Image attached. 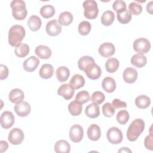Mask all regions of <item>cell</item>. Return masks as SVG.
<instances>
[{"label":"cell","mask_w":153,"mask_h":153,"mask_svg":"<svg viewBox=\"0 0 153 153\" xmlns=\"http://www.w3.org/2000/svg\"><path fill=\"white\" fill-rule=\"evenodd\" d=\"M145 128V122L140 118H137L133 121L127 130V137L130 142L137 140Z\"/></svg>","instance_id":"6da1fadb"},{"label":"cell","mask_w":153,"mask_h":153,"mask_svg":"<svg viewBox=\"0 0 153 153\" xmlns=\"http://www.w3.org/2000/svg\"><path fill=\"white\" fill-rule=\"evenodd\" d=\"M25 28L19 25L13 26L8 32V43L13 47H17L21 44L22 41L25 36Z\"/></svg>","instance_id":"7a4b0ae2"},{"label":"cell","mask_w":153,"mask_h":153,"mask_svg":"<svg viewBox=\"0 0 153 153\" xmlns=\"http://www.w3.org/2000/svg\"><path fill=\"white\" fill-rule=\"evenodd\" d=\"M11 8L13 17L17 20L25 19L27 14L25 2L22 0H14L11 1Z\"/></svg>","instance_id":"3957f363"},{"label":"cell","mask_w":153,"mask_h":153,"mask_svg":"<svg viewBox=\"0 0 153 153\" xmlns=\"http://www.w3.org/2000/svg\"><path fill=\"white\" fill-rule=\"evenodd\" d=\"M82 7L84 9V15L88 19H94L97 17L99 9L97 2L94 0H87L84 1Z\"/></svg>","instance_id":"277c9868"},{"label":"cell","mask_w":153,"mask_h":153,"mask_svg":"<svg viewBox=\"0 0 153 153\" xmlns=\"http://www.w3.org/2000/svg\"><path fill=\"white\" fill-rule=\"evenodd\" d=\"M133 49L138 54H145L148 53L151 48V43L149 41L144 38L136 39L133 44Z\"/></svg>","instance_id":"5b68a950"},{"label":"cell","mask_w":153,"mask_h":153,"mask_svg":"<svg viewBox=\"0 0 153 153\" xmlns=\"http://www.w3.org/2000/svg\"><path fill=\"white\" fill-rule=\"evenodd\" d=\"M106 137L111 143L114 145L120 143L123 139L122 131L116 127H112L108 130Z\"/></svg>","instance_id":"8992f818"},{"label":"cell","mask_w":153,"mask_h":153,"mask_svg":"<svg viewBox=\"0 0 153 153\" xmlns=\"http://www.w3.org/2000/svg\"><path fill=\"white\" fill-rule=\"evenodd\" d=\"M24 137V133L21 129L19 128H14L10 131L8 139L10 143L17 145L20 144L23 142Z\"/></svg>","instance_id":"52a82bcc"},{"label":"cell","mask_w":153,"mask_h":153,"mask_svg":"<svg viewBox=\"0 0 153 153\" xmlns=\"http://www.w3.org/2000/svg\"><path fill=\"white\" fill-rule=\"evenodd\" d=\"M84 136V131L82 127L78 125L75 124L72 126L69 131V137L71 141L78 143L81 141Z\"/></svg>","instance_id":"ba28073f"},{"label":"cell","mask_w":153,"mask_h":153,"mask_svg":"<svg viewBox=\"0 0 153 153\" xmlns=\"http://www.w3.org/2000/svg\"><path fill=\"white\" fill-rule=\"evenodd\" d=\"M87 77L91 79H97L100 78L102 73L100 68L95 63L89 65L84 71Z\"/></svg>","instance_id":"9c48e42d"},{"label":"cell","mask_w":153,"mask_h":153,"mask_svg":"<svg viewBox=\"0 0 153 153\" xmlns=\"http://www.w3.org/2000/svg\"><path fill=\"white\" fill-rule=\"evenodd\" d=\"M14 117L10 111H4L1 115V126L5 129L11 128L14 123Z\"/></svg>","instance_id":"30bf717a"},{"label":"cell","mask_w":153,"mask_h":153,"mask_svg":"<svg viewBox=\"0 0 153 153\" xmlns=\"http://www.w3.org/2000/svg\"><path fill=\"white\" fill-rule=\"evenodd\" d=\"M45 30L48 35L50 36H54L58 35L62 30L61 25L57 20H51L47 23Z\"/></svg>","instance_id":"8fae6325"},{"label":"cell","mask_w":153,"mask_h":153,"mask_svg":"<svg viewBox=\"0 0 153 153\" xmlns=\"http://www.w3.org/2000/svg\"><path fill=\"white\" fill-rule=\"evenodd\" d=\"M98 51L100 56L103 57L108 58L110 57L115 53V48L112 43L104 42L100 45Z\"/></svg>","instance_id":"7c38bea8"},{"label":"cell","mask_w":153,"mask_h":153,"mask_svg":"<svg viewBox=\"0 0 153 153\" xmlns=\"http://www.w3.org/2000/svg\"><path fill=\"white\" fill-rule=\"evenodd\" d=\"M74 89L69 84H64L57 90V94L66 100L71 99L74 95Z\"/></svg>","instance_id":"4fadbf2b"},{"label":"cell","mask_w":153,"mask_h":153,"mask_svg":"<svg viewBox=\"0 0 153 153\" xmlns=\"http://www.w3.org/2000/svg\"><path fill=\"white\" fill-rule=\"evenodd\" d=\"M14 109L17 115L22 117L27 116L31 111L30 106L27 102H22L16 104Z\"/></svg>","instance_id":"5bb4252c"},{"label":"cell","mask_w":153,"mask_h":153,"mask_svg":"<svg viewBox=\"0 0 153 153\" xmlns=\"http://www.w3.org/2000/svg\"><path fill=\"white\" fill-rule=\"evenodd\" d=\"M39 64V60L35 56H30L23 63L24 69L28 72H32L36 70Z\"/></svg>","instance_id":"9a60e30c"},{"label":"cell","mask_w":153,"mask_h":153,"mask_svg":"<svg viewBox=\"0 0 153 153\" xmlns=\"http://www.w3.org/2000/svg\"><path fill=\"white\" fill-rule=\"evenodd\" d=\"M137 71L131 67L127 68L123 72V77L124 81L128 84L133 83L136 81L137 78Z\"/></svg>","instance_id":"2e32d148"},{"label":"cell","mask_w":153,"mask_h":153,"mask_svg":"<svg viewBox=\"0 0 153 153\" xmlns=\"http://www.w3.org/2000/svg\"><path fill=\"white\" fill-rule=\"evenodd\" d=\"M25 97L23 91L19 88H14L9 93L8 99L13 103L18 104L23 102Z\"/></svg>","instance_id":"e0dca14e"},{"label":"cell","mask_w":153,"mask_h":153,"mask_svg":"<svg viewBox=\"0 0 153 153\" xmlns=\"http://www.w3.org/2000/svg\"><path fill=\"white\" fill-rule=\"evenodd\" d=\"M87 134L89 139L93 141H96L100 137L101 130L99 126L93 124L88 127Z\"/></svg>","instance_id":"ac0fdd59"},{"label":"cell","mask_w":153,"mask_h":153,"mask_svg":"<svg viewBox=\"0 0 153 153\" xmlns=\"http://www.w3.org/2000/svg\"><path fill=\"white\" fill-rule=\"evenodd\" d=\"M35 53L36 55L40 59H47L51 56V50L50 48L45 45H40L36 47Z\"/></svg>","instance_id":"d6986e66"},{"label":"cell","mask_w":153,"mask_h":153,"mask_svg":"<svg viewBox=\"0 0 153 153\" xmlns=\"http://www.w3.org/2000/svg\"><path fill=\"white\" fill-rule=\"evenodd\" d=\"M54 74V68L51 64L45 63L41 67L39 71V75L43 79L50 78Z\"/></svg>","instance_id":"ffe728a7"},{"label":"cell","mask_w":153,"mask_h":153,"mask_svg":"<svg viewBox=\"0 0 153 153\" xmlns=\"http://www.w3.org/2000/svg\"><path fill=\"white\" fill-rule=\"evenodd\" d=\"M102 86L103 90L107 93H112L116 88V82L114 78L107 76L103 79Z\"/></svg>","instance_id":"44dd1931"},{"label":"cell","mask_w":153,"mask_h":153,"mask_svg":"<svg viewBox=\"0 0 153 153\" xmlns=\"http://www.w3.org/2000/svg\"><path fill=\"white\" fill-rule=\"evenodd\" d=\"M54 151L57 153H69L71 146L66 140H59L54 145Z\"/></svg>","instance_id":"7402d4cb"},{"label":"cell","mask_w":153,"mask_h":153,"mask_svg":"<svg viewBox=\"0 0 153 153\" xmlns=\"http://www.w3.org/2000/svg\"><path fill=\"white\" fill-rule=\"evenodd\" d=\"M85 115L90 118H95L99 116L100 110L99 106L96 103H91L88 105L85 110Z\"/></svg>","instance_id":"603a6c76"},{"label":"cell","mask_w":153,"mask_h":153,"mask_svg":"<svg viewBox=\"0 0 153 153\" xmlns=\"http://www.w3.org/2000/svg\"><path fill=\"white\" fill-rule=\"evenodd\" d=\"M146 57L143 54H136L131 58V63L138 68L143 67L146 64Z\"/></svg>","instance_id":"cb8c5ba5"},{"label":"cell","mask_w":153,"mask_h":153,"mask_svg":"<svg viewBox=\"0 0 153 153\" xmlns=\"http://www.w3.org/2000/svg\"><path fill=\"white\" fill-rule=\"evenodd\" d=\"M56 78L60 82H65L70 75V71L66 66H60L58 68L56 72Z\"/></svg>","instance_id":"d4e9b609"},{"label":"cell","mask_w":153,"mask_h":153,"mask_svg":"<svg viewBox=\"0 0 153 153\" xmlns=\"http://www.w3.org/2000/svg\"><path fill=\"white\" fill-rule=\"evenodd\" d=\"M41 19L36 15L31 16L27 20V26L32 31L38 30L41 26Z\"/></svg>","instance_id":"484cf974"},{"label":"cell","mask_w":153,"mask_h":153,"mask_svg":"<svg viewBox=\"0 0 153 153\" xmlns=\"http://www.w3.org/2000/svg\"><path fill=\"white\" fill-rule=\"evenodd\" d=\"M69 84L74 88V90H77L84 85L85 79L81 75L75 74L71 79Z\"/></svg>","instance_id":"4316f807"},{"label":"cell","mask_w":153,"mask_h":153,"mask_svg":"<svg viewBox=\"0 0 153 153\" xmlns=\"http://www.w3.org/2000/svg\"><path fill=\"white\" fill-rule=\"evenodd\" d=\"M82 104L76 100L71 102L68 105V110L70 114L73 116H78L80 115L82 109Z\"/></svg>","instance_id":"83f0119b"},{"label":"cell","mask_w":153,"mask_h":153,"mask_svg":"<svg viewBox=\"0 0 153 153\" xmlns=\"http://www.w3.org/2000/svg\"><path fill=\"white\" fill-rule=\"evenodd\" d=\"M115 19V14L113 11L107 10L105 11L101 16V23L104 26H110L112 24Z\"/></svg>","instance_id":"f1b7e54d"},{"label":"cell","mask_w":153,"mask_h":153,"mask_svg":"<svg viewBox=\"0 0 153 153\" xmlns=\"http://www.w3.org/2000/svg\"><path fill=\"white\" fill-rule=\"evenodd\" d=\"M151 104L150 98L145 95H140L135 99L136 106L140 109L147 108Z\"/></svg>","instance_id":"f546056e"},{"label":"cell","mask_w":153,"mask_h":153,"mask_svg":"<svg viewBox=\"0 0 153 153\" xmlns=\"http://www.w3.org/2000/svg\"><path fill=\"white\" fill-rule=\"evenodd\" d=\"M58 22L61 25L68 26L73 22V16L70 12H62L59 16Z\"/></svg>","instance_id":"4dcf8cb0"},{"label":"cell","mask_w":153,"mask_h":153,"mask_svg":"<svg viewBox=\"0 0 153 153\" xmlns=\"http://www.w3.org/2000/svg\"><path fill=\"white\" fill-rule=\"evenodd\" d=\"M119 61L115 58H109L105 63V68L107 72L114 73L117 71L119 67Z\"/></svg>","instance_id":"1f68e13d"},{"label":"cell","mask_w":153,"mask_h":153,"mask_svg":"<svg viewBox=\"0 0 153 153\" xmlns=\"http://www.w3.org/2000/svg\"><path fill=\"white\" fill-rule=\"evenodd\" d=\"M29 47L27 44L21 43L16 47L14 53L17 56L22 58L26 57L29 54Z\"/></svg>","instance_id":"d6a6232c"},{"label":"cell","mask_w":153,"mask_h":153,"mask_svg":"<svg viewBox=\"0 0 153 153\" xmlns=\"http://www.w3.org/2000/svg\"><path fill=\"white\" fill-rule=\"evenodd\" d=\"M94 60L92 57L88 56H84L81 57L78 62V66L79 69L82 71H84L85 68L90 64L94 63Z\"/></svg>","instance_id":"836d02e7"},{"label":"cell","mask_w":153,"mask_h":153,"mask_svg":"<svg viewBox=\"0 0 153 153\" xmlns=\"http://www.w3.org/2000/svg\"><path fill=\"white\" fill-rule=\"evenodd\" d=\"M40 14L45 19H49L55 14V8L53 5H45L40 9Z\"/></svg>","instance_id":"e575fe53"},{"label":"cell","mask_w":153,"mask_h":153,"mask_svg":"<svg viewBox=\"0 0 153 153\" xmlns=\"http://www.w3.org/2000/svg\"><path fill=\"white\" fill-rule=\"evenodd\" d=\"M118 21L121 24H127L129 23L131 20V14L130 13L128 10H126L125 11L117 13V15Z\"/></svg>","instance_id":"d590c367"},{"label":"cell","mask_w":153,"mask_h":153,"mask_svg":"<svg viewBox=\"0 0 153 153\" xmlns=\"http://www.w3.org/2000/svg\"><path fill=\"white\" fill-rule=\"evenodd\" d=\"M91 29V25L90 23L88 21L81 22L79 24L78 27V30L79 34L83 36L87 35L90 33Z\"/></svg>","instance_id":"8d00e7d4"},{"label":"cell","mask_w":153,"mask_h":153,"mask_svg":"<svg viewBox=\"0 0 153 153\" xmlns=\"http://www.w3.org/2000/svg\"><path fill=\"white\" fill-rule=\"evenodd\" d=\"M130 115L128 112L126 110L120 111L116 116L117 122L120 124H126L128 121Z\"/></svg>","instance_id":"74e56055"},{"label":"cell","mask_w":153,"mask_h":153,"mask_svg":"<svg viewBox=\"0 0 153 153\" xmlns=\"http://www.w3.org/2000/svg\"><path fill=\"white\" fill-rule=\"evenodd\" d=\"M90 99V94L88 92L85 90H82L78 92L76 94V96L75 97V100L79 102L81 104L85 103L86 102H88Z\"/></svg>","instance_id":"f35d334b"},{"label":"cell","mask_w":153,"mask_h":153,"mask_svg":"<svg viewBox=\"0 0 153 153\" xmlns=\"http://www.w3.org/2000/svg\"><path fill=\"white\" fill-rule=\"evenodd\" d=\"M128 11L131 14L137 16L142 13V7L140 4L132 2L128 5Z\"/></svg>","instance_id":"ab89813d"},{"label":"cell","mask_w":153,"mask_h":153,"mask_svg":"<svg viewBox=\"0 0 153 153\" xmlns=\"http://www.w3.org/2000/svg\"><path fill=\"white\" fill-rule=\"evenodd\" d=\"M102 112L105 117H111L115 113V109L111 103L107 102L102 106Z\"/></svg>","instance_id":"60d3db41"},{"label":"cell","mask_w":153,"mask_h":153,"mask_svg":"<svg viewBox=\"0 0 153 153\" xmlns=\"http://www.w3.org/2000/svg\"><path fill=\"white\" fill-rule=\"evenodd\" d=\"M105 99V96L102 92L95 91L93 93L91 100L94 103L99 105L104 102Z\"/></svg>","instance_id":"b9f144b4"},{"label":"cell","mask_w":153,"mask_h":153,"mask_svg":"<svg viewBox=\"0 0 153 153\" xmlns=\"http://www.w3.org/2000/svg\"><path fill=\"white\" fill-rule=\"evenodd\" d=\"M112 8L117 13H121L127 9L126 2L122 0H117L114 1L112 4Z\"/></svg>","instance_id":"7bdbcfd3"},{"label":"cell","mask_w":153,"mask_h":153,"mask_svg":"<svg viewBox=\"0 0 153 153\" xmlns=\"http://www.w3.org/2000/svg\"><path fill=\"white\" fill-rule=\"evenodd\" d=\"M112 105L114 109L126 108L127 107V103L125 102H123L118 99H115L112 100Z\"/></svg>","instance_id":"ee69618b"},{"label":"cell","mask_w":153,"mask_h":153,"mask_svg":"<svg viewBox=\"0 0 153 153\" xmlns=\"http://www.w3.org/2000/svg\"><path fill=\"white\" fill-rule=\"evenodd\" d=\"M0 79L4 80L8 77V68L2 64L0 65Z\"/></svg>","instance_id":"f6af8a7d"},{"label":"cell","mask_w":153,"mask_h":153,"mask_svg":"<svg viewBox=\"0 0 153 153\" xmlns=\"http://www.w3.org/2000/svg\"><path fill=\"white\" fill-rule=\"evenodd\" d=\"M144 144H145V146L147 149H149L151 151L153 150L152 134L151 133L145 137L144 140Z\"/></svg>","instance_id":"bcb514c9"},{"label":"cell","mask_w":153,"mask_h":153,"mask_svg":"<svg viewBox=\"0 0 153 153\" xmlns=\"http://www.w3.org/2000/svg\"><path fill=\"white\" fill-rule=\"evenodd\" d=\"M8 148V145L6 141H4V140L0 141V148H1L0 152L2 153L3 152L7 151Z\"/></svg>","instance_id":"7dc6e473"},{"label":"cell","mask_w":153,"mask_h":153,"mask_svg":"<svg viewBox=\"0 0 153 153\" xmlns=\"http://www.w3.org/2000/svg\"><path fill=\"white\" fill-rule=\"evenodd\" d=\"M152 1H150L149 3H148L146 5V10L148 13L152 14Z\"/></svg>","instance_id":"c3c4849f"},{"label":"cell","mask_w":153,"mask_h":153,"mask_svg":"<svg viewBox=\"0 0 153 153\" xmlns=\"http://www.w3.org/2000/svg\"><path fill=\"white\" fill-rule=\"evenodd\" d=\"M118 152H131V151L128 148L123 147V148H121L120 149H119Z\"/></svg>","instance_id":"681fc988"}]
</instances>
